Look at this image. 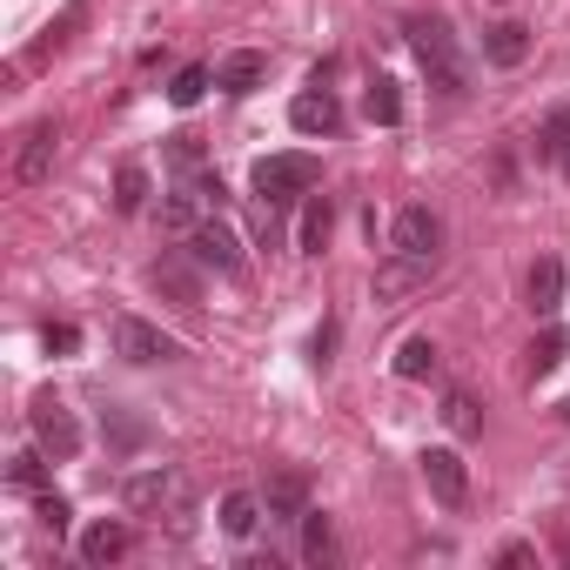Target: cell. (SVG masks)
<instances>
[{"mask_svg":"<svg viewBox=\"0 0 570 570\" xmlns=\"http://www.w3.org/2000/svg\"><path fill=\"white\" fill-rule=\"evenodd\" d=\"M396 376H403V383H423V376H436V343H430V336H410V343L396 350Z\"/></svg>","mask_w":570,"mask_h":570,"instance_id":"cell-25","label":"cell"},{"mask_svg":"<svg viewBox=\"0 0 570 570\" xmlns=\"http://www.w3.org/2000/svg\"><path fill=\"white\" fill-rule=\"evenodd\" d=\"M55 141H61V128L55 121H35L28 135H21V155H14V181H48V168H55Z\"/></svg>","mask_w":570,"mask_h":570,"instance_id":"cell-13","label":"cell"},{"mask_svg":"<svg viewBox=\"0 0 570 570\" xmlns=\"http://www.w3.org/2000/svg\"><path fill=\"white\" fill-rule=\"evenodd\" d=\"M430 275H436V262H423V255H396V248H390V262L376 268V303H403V296H416Z\"/></svg>","mask_w":570,"mask_h":570,"instance_id":"cell-10","label":"cell"},{"mask_svg":"<svg viewBox=\"0 0 570 570\" xmlns=\"http://www.w3.org/2000/svg\"><path fill=\"white\" fill-rule=\"evenodd\" d=\"M262 75H268V55L235 48V55L215 68V88H222V95H255V88H262Z\"/></svg>","mask_w":570,"mask_h":570,"instance_id":"cell-14","label":"cell"},{"mask_svg":"<svg viewBox=\"0 0 570 570\" xmlns=\"http://www.w3.org/2000/svg\"><path fill=\"white\" fill-rule=\"evenodd\" d=\"M423 483H430V497H436L443 510H456V503L470 497V470H463L456 450H423Z\"/></svg>","mask_w":570,"mask_h":570,"instance_id":"cell-11","label":"cell"},{"mask_svg":"<svg viewBox=\"0 0 570 570\" xmlns=\"http://www.w3.org/2000/svg\"><path fill=\"white\" fill-rule=\"evenodd\" d=\"M262 510H268V523H303L309 517V476L303 470H275L262 483Z\"/></svg>","mask_w":570,"mask_h":570,"instance_id":"cell-9","label":"cell"},{"mask_svg":"<svg viewBox=\"0 0 570 570\" xmlns=\"http://www.w3.org/2000/svg\"><path fill=\"white\" fill-rule=\"evenodd\" d=\"M81 350V330L75 323H48V356H75Z\"/></svg>","mask_w":570,"mask_h":570,"instance_id":"cell-33","label":"cell"},{"mask_svg":"<svg viewBox=\"0 0 570 570\" xmlns=\"http://www.w3.org/2000/svg\"><path fill=\"white\" fill-rule=\"evenodd\" d=\"M390 248H396V255H423V262H436V248H443V215H436L430 202H410V208L390 222Z\"/></svg>","mask_w":570,"mask_h":570,"instance_id":"cell-6","label":"cell"},{"mask_svg":"<svg viewBox=\"0 0 570 570\" xmlns=\"http://www.w3.org/2000/svg\"><path fill=\"white\" fill-rule=\"evenodd\" d=\"M128 550H135V530H128L121 517H101V523L81 537V557H88V563H121Z\"/></svg>","mask_w":570,"mask_h":570,"instance_id":"cell-15","label":"cell"},{"mask_svg":"<svg viewBox=\"0 0 570 570\" xmlns=\"http://www.w3.org/2000/svg\"><path fill=\"white\" fill-rule=\"evenodd\" d=\"M563 356H570V330H543V336L530 343V376H550Z\"/></svg>","mask_w":570,"mask_h":570,"instance_id":"cell-27","label":"cell"},{"mask_svg":"<svg viewBox=\"0 0 570 570\" xmlns=\"http://www.w3.org/2000/svg\"><path fill=\"white\" fill-rule=\"evenodd\" d=\"M563 175H570V155H563Z\"/></svg>","mask_w":570,"mask_h":570,"instance_id":"cell-37","label":"cell"},{"mask_svg":"<svg viewBox=\"0 0 570 570\" xmlns=\"http://www.w3.org/2000/svg\"><path fill=\"white\" fill-rule=\"evenodd\" d=\"M8 483H14L21 497H41V490H48V450H41V443L21 450V456L8 463Z\"/></svg>","mask_w":570,"mask_h":570,"instance_id":"cell-24","label":"cell"},{"mask_svg":"<svg viewBox=\"0 0 570 570\" xmlns=\"http://www.w3.org/2000/svg\"><path fill=\"white\" fill-rule=\"evenodd\" d=\"M309 350H316V363H330V350H336V323H323V330H316V343H309Z\"/></svg>","mask_w":570,"mask_h":570,"instance_id":"cell-35","label":"cell"},{"mask_svg":"<svg viewBox=\"0 0 570 570\" xmlns=\"http://www.w3.org/2000/svg\"><path fill=\"white\" fill-rule=\"evenodd\" d=\"M188 255H195L202 268H215V275H242V235L222 222V208H215V215L188 235Z\"/></svg>","mask_w":570,"mask_h":570,"instance_id":"cell-7","label":"cell"},{"mask_svg":"<svg viewBox=\"0 0 570 570\" xmlns=\"http://www.w3.org/2000/svg\"><path fill=\"white\" fill-rule=\"evenodd\" d=\"M363 108H370L376 128H396V121H403V88H396L390 75H376V81L363 88Z\"/></svg>","mask_w":570,"mask_h":570,"instance_id":"cell-22","label":"cell"},{"mask_svg":"<svg viewBox=\"0 0 570 570\" xmlns=\"http://www.w3.org/2000/svg\"><path fill=\"white\" fill-rule=\"evenodd\" d=\"M121 503L135 517H168V530H188V510H195V490L181 470H141L121 483Z\"/></svg>","mask_w":570,"mask_h":570,"instance_id":"cell-1","label":"cell"},{"mask_svg":"<svg viewBox=\"0 0 570 570\" xmlns=\"http://www.w3.org/2000/svg\"><path fill=\"white\" fill-rule=\"evenodd\" d=\"M303 557L309 563H336V530H330V517H303Z\"/></svg>","mask_w":570,"mask_h":570,"instance_id":"cell-28","label":"cell"},{"mask_svg":"<svg viewBox=\"0 0 570 570\" xmlns=\"http://www.w3.org/2000/svg\"><path fill=\"white\" fill-rule=\"evenodd\" d=\"M410 48H416L423 75H430V88H443V95H470V68H463V55H456L450 21H436V14L410 21Z\"/></svg>","mask_w":570,"mask_h":570,"instance_id":"cell-2","label":"cell"},{"mask_svg":"<svg viewBox=\"0 0 570 570\" xmlns=\"http://www.w3.org/2000/svg\"><path fill=\"white\" fill-rule=\"evenodd\" d=\"M35 517H41V530H55V537H68V517H75V510H68V503H61L55 490H41V497H35Z\"/></svg>","mask_w":570,"mask_h":570,"instance_id":"cell-32","label":"cell"},{"mask_svg":"<svg viewBox=\"0 0 570 570\" xmlns=\"http://www.w3.org/2000/svg\"><path fill=\"white\" fill-rule=\"evenodd\" d=\"M557 416H563V423H570V396H563V410H557Z\"/></svg>","mask_w":570,"mask_h":570,"instance_id":"cell-36","label":"cell"},{"mask_svg":"<svg viewBox=\"0 0 570 570\" xmlns=\"http://www.w3.org/2000/svg\"><path fill=\"white\" fill-rule=\"evenodd\" d=\"M81 21H88V0H68V8H61L48 28H41V41L28 48V61H48V55H61V48L75 41V28H81Z\"/></svg>","mask_w":570,"mask_h":570,"instance_id":"cell-18","label":"cell"},{"mask_svg":"<svg viewBox=\"0 0 570 570\" xmlns=\"http://www.w3.org/2000/svg\"><path fill=\"white\" fill-rule=\"evenodd\" d=\"M289 128H296V135H336V128H343L336 95H330L323 81H309V95H296V101H289Z\"/></svg>","mask_w":570,"mask_h":570,"instance_id":"cell-12","label":"cell"},{"mask_svg":"<svg viewBox=\"0 0 570 570\" xmlns=\"http://www.w3.org/2000/svg\"><path fill=\"white\" fill-rule=\"evenodd\" d=\"M108 436H115L121 450H141V423H128V416H115V410H108Z\"/></svg>","mask_w":570,"mask_h":570,"instance_id":"cell-34","label":"cell"},{"mask_svg":"<svg viewBox=\"0 0 570 570\" xmlns=\"http://www.w3.org/2000/svg\"><path fill=\"white\" fill-rule=\"evenodd\" d=\"M530 309H537V316H557V309H563V262H557V255H543V262L530 268Z\"/></svg>","mask_w":570,"mask_h":570,"instance_id":"cell-20","label":"cell"},{"mask_svg":"<svg viewBox=\"0 0 570 570\" xmlns=\"http://www.w3.org/2000/svg\"><path fill=\"white\" fill-rule=\"evenodd\" d=\"M115 208H121V215H141V208H148V168H141V161H121V168H115Z\"/></svg>","mask_w":570,"mask_h":570,"instance_id":"cell-23","label":"cell"},{"mask_svg":"<svg viewBox=\"0 0 570 570\" xmlns=\"http://www.w3.org/2000/svg\"><path fill=\"white\" fill-rule=\"evenodd\" d=\"M148 282H155L175 309H202V262H195V255H161V262L148 268Z\"/></svg>","mask_w":570,"mask_h":570,"instance_id":"cell-8","label":"cell"},{"mask_svg":"<svg viewBox=\"0 0 570 570\" xmlns=\"http://www.w3.org/2000/svg\"><path fill=\"white\" fill-rule=\"evenodd\" d=\"M108 343H115L121 363H175V356H181V343H175L168 330L141 323V316H115V323H108Z\"/></svg>","mask_w":570,"mask_h":570,"instance_id":"cell-4","label":"cell"},{"mask_svg":"<svg viewBox=\"0 0 570 570\" xmlns=\"http://www.w3.org/2000/svg\"><path fill=\"white\" fill-rule=\"evenodd\" d=\"M316 155H262L255 161V195L268 202V208H289L296 195H309L316 188Z\"/></svg>","mask_w":570,"mask_h":570,"instance_id":"cell-3","label":"cell"},{"mask_svg":"<svg viewBox=\"0 0 570 570\" xmlns=\"http://www.w3.org/2000/svg\"><path fill=\"white\" fill-rule=\"evenodd\" d=\"M330 228H336V208H330V195H309V208H303V228H296L303 255H323V248H330Z\"/></svg>","mask_w":570,"mask_h":570,"instance_id":"cell-21","label":"cell"},{"mask_svg":"<svg viewBox=\"0 0 570 570\" xmlns=\"http://www.w3.org/2000/svg\"><path fill=\"white\" fill-rule=\"evenodd\" d=\"M443 423H450L456 436H476V430H483V416H476V403H470L463 390H450V396H443Z\"/></svg>","mask_w":570,"mask_h":570,"instance_id":"cell-31","label":"cell"},{"mask_svg":"<svg viewBox=\"0 0 570 570\" xmlns=\"http://www.w3.org/2000/svg\"><path fill=\"white\" fill-rule=\"evenodd\" d=\"M202 208H208V202H202V195H195V188L181 181V188H175V195H168V202L155 208V222H161V235H181V242H188V235L202 228Z\"/></svg>","mask_w":570,"mask_h":570,"instance_id":"cell-17","label":"cell"},{"mask_svg":"<svg viewBox=\"0 0 570 570\" xmlns=\"http://www.w3.org/2000/svg\"><path fill=\"white\" fill-rule=\"evenodd\" d=\"M523 55H530V28H517V21L483 28V61L490 68H523Z\"/></svg>","mask_w":570,"mask_h":570,"instance_id":"cell-16","label":"cell"},{"mask_svg":"<svg viewBox=\"0 0 570 570\" xmlns=\"http://www.w3.org/2000/svg\"><path fill=\"white\" fill-rule=\"evenodd\" d=\"M208 81H215V68H202V61H188V68L175 75V88H168V101H175V108H195V101L208 95Z\"/></svg>","mask_w":570,"mask_h":570,"instance_id":"cell-29","label":"cell"},{"mask_svg":"<svg viewBox=\"0 0 570 570\" xmlns=\"http://www.w3.org/2000/svg\"><path fill=\"white\" fill-rule=\"evenodd\" d=\"M537 155H543V161H563V155H570V108H550V115H543Z\"/></svg>","mask_w":570,"mask_h":570,"instance_id":"cell-26","label":"cell"},{"mask_svg":"<svg viewBox=\"0 0 570 570\" xmlns=\"http://www.w3.org/2000/svg\"><path fill=\"white\" fill-rule=\"evenodd\" d=\"M168 161H175V175H181V181L208 175V155H202V141H195V135H175V141H168Z\"/></svg>","mask_w":570,"mask_h":570,"instance_id":"cell-30","label":"cell"},{"mask_svg":"<svg viewBox=\"0 0 570 570\" xmlns=\"http://www.w3.org/2000/svg\"><path fill=\"white\" fill-rule=\"evenodd\" d=\"M262 517H268V510H262V497H248V490H228V497H222V510H215V523H222L235 543H242V537H255V523H262Z\"/></svg>","mask_w":570,"mask_h":570,"instance_id":"cell-19","label":"cell"},{"mask_svg":"<svg viewBox=\"0 0 570 570\" xmlns=\"http://www.w3.org/2000/svg\"><path fill=\"white\" fill-rule=\"evenodd\" d=\"M28 430H35V443H41L55 463L81 456V423H75V410H68L61 396H35V410H28Z\"/></svg>","mask_w":570,"mask_h":570,"instance_id":"cell-5","label":"cell"}]
</instances>
